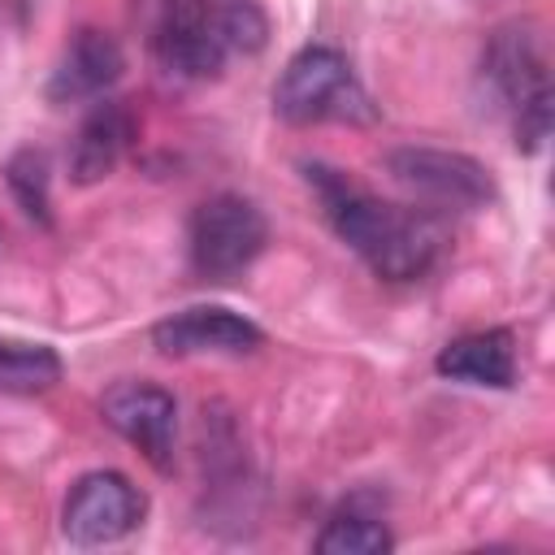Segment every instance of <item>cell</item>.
<instances>
[{
	"instance_id": "cell-5",
	"label": "cell",
	"mask_w": 555,
	"mask_h": 555,
	"mask_svg": "<svg viewBox=\"0 0 555 555\" xmlns=\"http://www.w3.org/2000/svg\"><path fill=\"white\" fill-rule=\"evenodd\" d=\"M264 243H269L264 212L234 191L208 195L186 225V256L195 278L204 282H230L264 251Z\"/></svg>"
},
{
	"instance_id": "cell-11",
	"label": "cell",
	"mask_w": 555,
	"mask_h": 555,
	"mask_svg": "<svg viewBox=\"0 0 555 555\" xmlns=\"http://www.w3.org/2000/svg\"><path fill=\"white\" fill-rule=\"evenodd\" d=\"M130 143H134V117H130V108L117 104V100H100V104L82 117V126H78V134H74V147H69V178H74L78 186H91V182L108 178V173L121 165V156H126Z\"/></svg>"
},
{
	"instance_id": "cell-15",
	"label": "cell",
	"mask_w": 555,
	"mask_h": 555,
	"mask_svg": "<svg viewBox=\"0 0 555 555\" xmlns=\"http://www.w3.org/2000/svg\"><path fill=\"white\" fill-rule=\"evenodd\" d=\"M4 182L13 191V199L22 204L26 217H35L39 225H52V199H48V156L43 152H17L4 165Z\"/></svg>"
},
{
	"instance_id": "cell-2",
	"label": "cell",
	"mask_w": 555,
	"mask_h": 555,
	"mask_svg": "<svg viewBox=\"0 0 555 555\" xmlns=\"http://www.w3.org/2000/svg\"><path fill=\"white\" fill-rule=\"evenodd\" d=\"M256 0H147V52L169 82H208L234 56L264 48Z\"/></svg>"
},
{
	"instance_id": "cell-7",
	"label": "cell",
	"mask_w": 555,
	"mask_h": 555,
	"mask_svg": "<svg viewBox=\"0 0 555 555\" xmlns=\"http://www.w3.org/2000/svg\"><path fill=\"white\" fill-rule=\"evenodd\" d=\"M143 512H147V499L126 473L95 468L69 486L61 507V529L74 546H108L134 533L143 525Z\"/></svg>"
},
{
	"instance_id": "cell-3",
	"label": "cell",
	"mask_w": 555,
	"mask_h": 555,
	"mask_svg": "<svg viewBox=\"0 0 555 555\" xmlns=\"http://www.w3.org/2000/svg\"><path fill=\"white\" fill-rule=\"evenodd\" d=\"M481 82L494 108L512 121L516 147L538 152L551 134V56L533 22H507L481 52Z\"/></svg>"
},
{
	"instance_id": "cell-4",
	"label": "cell",
	"mask_w": 555,
	"mask_h": 555,
	"mask_svg": "<svg viewBox=\"0 0 555 555\" xmlns=\"http://www.w3.org/2000/svg\"><path fill=\"white\" fill-rule=\"evenodd\" d=\"M273 113L286 126H321V121H377V104L360 87L351 61L338 48L312 43L286 61L273 82Z\"/></svg>"
},
{
	"instance_id": "cell-1",
	"label": "cell",
	"mask_w": 555,
	"mask_h": 555,
	"mask_svg": "<svg viewBox=\"0 0 555 555\" xmlns=\"http://www.w3.org/2000/svg\"><path fill=\"white\" fill-rule=\"evenodd\" d=\"M304 178L321 204V217L330 221V230L386 282H416L425 278L442 247H447V230L438 225V217L421 204H390L377 199L373 191H364L356 178H347L334 165H304Z\"/></svg>"
},
{
	"instance_id": "cell-8",
	"label": "cell",
	"mask_w": 555,
	"mask_h": 555,
	"mask_svg": "<svg viewBox=\"0 0 555 555\" xmlns=\"http://www.w3.org/2000/svg\"><path fill=\"white\" fill-rule=\"evenodd\" d=\"M100 416L130 442L139 455L169 473L173 468V434H178V403L165 386L156 382H117L100 399Z\"/></svg>"
},
{
	"instance_id": "cell-12",
	"label": "cell",
	"mask_w": 555,
	"mask_h": 555,
	"mask_svg": "<svg viewBox=\"0 0 555 555\" xmlns=\"http://www.w3.org/2000/svg\"><path fill=\"white\" fill-rule=\"evenodd\" d=\"M434 369L451 382H464V386L503 390L516 382V343L507 330H473V334L451 338L438 351Z\"/></svg>"
},
{
	"instance_id": "cell-14",
	"label": "cell",
	"mask_w": 555,
	"mask_h": 555,
	"mask_svg": "<svg viewBox=\"0 0 555 555\" xmlns=\"http://www.w3.org/2000/svg\"><path fill=\"white\" fill-rule=\"evenodd\" d=\"M395 538L386 533L382 520L360 516V512H338L321 533H317V551L321 555H377L390 551Z\"/></svg>"
},
{
	"instance_id": "cell-10",
	"label": "cell",
	"mask_w": 555,
	"mask_h": 555,
	"mask_svg": "<svg viewBox=\"0 0 555 555\" xmlns=\"http://www.w3.org/2000/svg\"><path fill=\"white\" fill-rule=\"evenodd\" d=\"M121 69H126V56H121L117 39L95 30V26H82L65 43V52H61L52 78H48V100H56V104L95 100L121 78Z\"/></svg>"
},
{
	"instance_id": "cell-13",
	"label": "cell",
	"mask_w": 555,
	"mask_h": 555,
	"mask_svg": "<svg viewBox=\"0 0 555 555\" xmlns=\"http://www.w3.org/2000/svg\"><path fill=\"white\" fill-rule=\"evenodd\" d=\"M61 382V356L43 343L0 338V395H43Z\"/></svg>"
},
{
	"instance_id": "cell-6",
	"label": "cell",
	"mask_w": 555,
	"mask_h": 555,
	"mask_svg": "<svg viewBox=\"0 0 555 555\" xmlns=\"http://www.w3.org/2000/svg\"><path fill=\"white\" fill-rule=\"evenodd\" d=\"M386 173L395 186H403L421 208H451V212H473L494 199V178L481 160L447 147H390L386 152Z\"/></svg>"
},
{
	"instance_id": "cell-9",
	"label": "cell",
	"mask_w": 555,
	"mask_h": 555,
	"mask_svg": "<svg viewBox=\"0 0 555 555\" xmlns=\"http://www.w3.org/2000/svg\"><path fill=\"white\" fill-rule=\"evenodd\" d=\"M152 343L160 356H243L260 347V330L217 304L182 308L152 325Z\"/></svg>"
}]
</instances>
